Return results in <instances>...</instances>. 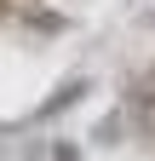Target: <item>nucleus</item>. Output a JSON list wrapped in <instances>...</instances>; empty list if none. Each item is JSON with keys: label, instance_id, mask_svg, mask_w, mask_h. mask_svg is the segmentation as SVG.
<instances>
[{"label": "nucleus", "instance_id": "nucleus-1", "mask_svg": "<svg viewBox=\"0 0 155 161\" xmlns=\"http://www.w3.org/2000/svg\"><path fill=\"white\" fill-rule=\"evenodd\" d=\"M57 161H81V155H75V150H57Z\"/></svg>", "mask_w": 155, "mask_h": 161}]
</instances>
